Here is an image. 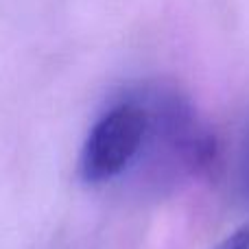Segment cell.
<instances>
[{
    "instance_id": "6da1fadb",
    "label": "cell",
    "mask_w": 249,
    "mask_h": 249,
    "mask_svg": "<svg viewBox=\"0 0 249 249\" xmlns=\"http://www.w3.org/2000/svg\"><path fill=\"white\" fill-rule=\"evenodd\" d=\"M146 109V133L133 162V181L166 195L206 175L216 162V140L193 101L166 83L138 86Z\"/></svg>"
},
{
    "instance_id": "7a4b0ae2",
    "label": "cell",
    "mask_w": 249,
    "mask_h": 249,
    "mask_svg": "<svg viewBox=\"0 0 249 249\" xmlns=\"http://www.w3.org/2000/svg\"><path fill=\"white\" fill-rule=\"evenodd\" d=\"M146 133V109L136 88L114 101L92 124L79 158V175L86 184L116 179L133 166Z\"/></svg>"
},
{
    "instance_id": "3957f363",
    "label": "cell",
    "mask_w": 249,
    "mask_h": 249,
    "mask_svg": "<svg viewBox=\"0 0 249 249\" xmlns=\"http://www.w3.org/2000/svg\"><path fill=\"white\" fill-rule=\"evenodd\" d=\"M212 249H249V223L241 225L232 234H228L223 241L216 243Z\"/></svg>"
},
{
    "instance_id": "277c9868",
    "label": "cell",
    "mask_w": 249,
    "mask_h": 249,
    "mask_svg": "<svg viewBox=\"0 0 249 249\" xmlns=\"http://www.w3.org/2000/svg\"><path fill=\"white\" fill-rule=\"evenodd\" d=\"M241 186H243V195L249 199V127L245 131V140H243V149H241Z\"/></svg>"
}]
</instances>
